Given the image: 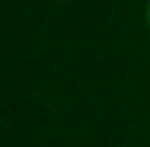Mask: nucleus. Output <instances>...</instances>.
Instances as JSON below:
<instances>
[{
  "label": "nucleus",
  "mask_w": 150,
  "mask_h": 147,
  "mask_svg": "<svg viewBox=\"0 0 150 147\" xmlns=\"http://www.w3.org/2000/svg\"><path fill=\"white\" fill-rule=\"evenodd\" d=\"M144 22H147V31H150V0H147V6H144Z\"/></svg>",
  "instance_id": "1"
}]
</instances>
